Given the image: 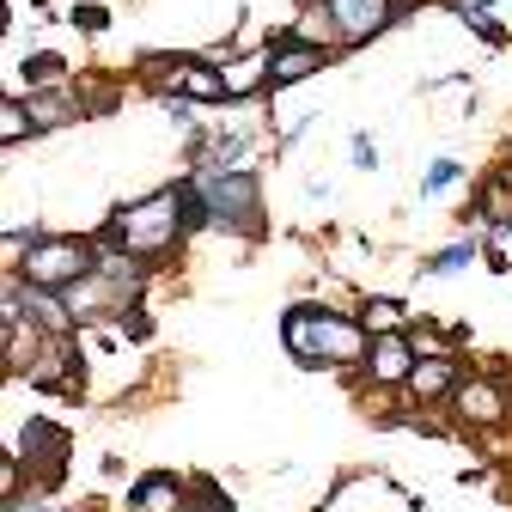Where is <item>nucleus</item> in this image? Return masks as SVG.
Instances as JSON below:
<instances>
[{
    "label": "nucleus",
    "mask_w": 512,
    "mask_h": 512,
    "mask_svg": "<svg viewBox=\"0 0 512 512\" xmlns=\"http://www.w3.org/2000/svg\"><path fill=\"white\" fill-rule=\"evenodd\" d=\"M43 458H49L55 470H68V433H61L55 421H31V427H25V464L43 470Z\"/></svg>",
    "instance_id": "11"
},
{
    "label": "nucleus",
    "mask_w": 512,
    "mask_h": 512,
    "mask_svg": "<svg viewBox=\"0 0 512 512\" xmlns=\"http://www.w3.org/2000/svg\"><path fill=\"white\" fill-rule=\"evenodd\" d=\"M196 196H202V208H208V220H220V226H263V196H256V171H208V165H196Z\"/></svg>",
    "instance_id": "4"
},
{
    "label": "nucleus",
    "mask_w": 512,
    "mask_h": 512,
    "mask_svg": "<svg viewBox=\"0 0 512 512\" xmlns=\"http://www.w3.org/2000/svg\"><path fill=\"white\" fill-rule=\"evenodd\" d=\"M189 232V183H165L159 196L135 202V208H116L110 214V238L141 256V263H153V256H165L177 238Z\"/></svg>",
    "instance_id": "2"
},
{
    "label": "nucleus",
    "mask_w": 512,
    "mask_h": 512,
    "mask_svg": "<svg viewBox=\"0 0 512 512\" xmlns=\"http://www.w3.org/2000/svg\"><path fill=\"white\" fill-rule=\"evenodd\" d=\"M7 512H61V506H55V500H43V494H37V500H25V494H19V500H7Z\"/></svg>",
    "instance_id": "21"
},
{
    "label": "nucleus",
    "mask_w": 512,
    "mask_h": 512,
    "mask_svg": "<svg viewBox=\"0 0 512 512\" xmlns=\"http://www.w3.org/2000/svg\"><path fill=\"white\" fill-rule=\"evenodd\" d=\"M31 384H37V391H61V397H80L86 391V384H80V348H74V336H49L43 342V354L31 366Z\"/></svg>",
    "instance_id": "6"
},
{
    "label": "nucleus",
    "mask_w": 512,
    "mask_h": 512,
    "mask_svg": "<svg viewBox=\"0 0 512 512\" xmlns=\"http://www.w3.org/2000/svg\"><path fill=\"white\" fill-rule=\"evenodd\" d=\"M470 256H476V244H452V250H439L433 263H427V275H458V269L470 263Z\"/></svg>",
    "instance_id": "19"
},
{
    "label": "nucleus",
    "mask_w": 512,
    "mask_h": 512,
    "mask_svg": "<svg viewBox=\"0 0 512 512\" xmlns=\"http://www.w3.org/2000/svg\"><path fill=\"white\" fill-rule=\"evenodd\" d=\"M360 324H366V336H391V330L403 324V305H397V299H366Z\"/></svg>",
    "instance_id": "16"
},
{
    "label": "nucleus",
    "mask_w": 512,
    "mask_h": 512,
    "mask_svg": "<svg viewBox=\"0 0 512 512\" xmlns=\"http://www.w3.org/2000/svg\"><path fill=\"white\" fill-rule=\"evenodd\" d=\"M37 7H49V0H37Z\"/></svg>",
    "instance_id": "22"
},
{
    "label": "nucleus",
    "mask_w": 512,
    "mask_h": 512,
    "mask_svg": "<svg viewBox=\"0 0 512 512\" xmlns=\"http://www.w3.org/2000/svg\"><path fill=\"white\" fill-rule=\"evenodd\" d=\"M74 25H80V31H104L110 13H104V7H74Z\"/></svg>",
    "instance_id": "20"
},
{
    "label": "nucleus",
    "mask_w": 512,
    "mask_h": 512,
    "mask_svg": "<svg viewBox=\"0 0 512 512\" xmlns=\"http://www.w3.org/2000/svg\"><path fill=\"white\" fill-rule=\"evenodd\" d=\"M330 7V19H336V37H342V49H354V43H372L378 31H391L415 0H324Z\"/></svg>",
    "instance_id": "5"
},
{
    "label": "nucleus",
    "mask_w": 512,
    "mask_h": 512,
    "mask_svg": "<svg viewBox=\"0 0 512 512\" xmlns=\"http://www.w3.org/2000/svg\"><path fill=\"white\" fill-rule=\"evenodd\" d=\"M19 74H25V86H37V92H43V86H61V74H68V61H61V55H31Z\"/></svg>",
    "instance_id": "17"
},
{
    "label": "nucleus",
    "mask_w": 512,
    "mask_h": 512,
    "mask_svg": "<svg viewBox=\"0 0 512 512\" xmlns=\"http://www.w3.org/2000/svg\"><path fill=\"white\" fill-rule=\"evenodd\" d=\"M415 342H403L397 330L391 336H372V354H366V372H372V384H409V372H415Z\"/></svg>",
    "instance_id": "9"
},
{
    "label": "nucleus",
    "mask_w": 512,
    "mask_h": 512,
    "mask_svg": "<svg viewBox=\"0 0 512 512\" xmlns=\"http://www.w3.org/2000/svg\"><path fill=\"white\" fill-rule=\"evenodd\" d=\"M31 287H49V293H68L74 281H86L92 269H98V244H86V238H61V232H43L19 263H13Z\"/></svg>",
    "instance_id": "3"
},
{
    "label": "nucleus",
    "mask_w": 512,
    "mask_h": 512,
    "mask_svg": "<svg viewBox=\"0 0 512 512\" xmlns=\"http://www.w3.org/2000/svg\"><path fill=\"white\" fill-rule=\"evenodd\" d=\"M281 342L299 366H366L372 336L360 317H336L324 305H293L281 317Z\"/></svg>",
    "instance_id": "1"
},
{
    "label": "nucleus",
    "mask_w": 512,
    "mask_h": 512,
    "mask_svg": "<svg viewBox=\"0 0 512 512\" xmlns=\"http://www.w3.org/2000/svg\"><path fill=\"white\" fill-rule=\"evenodd\" d=\"M330 61V49H311V43H293V37H269V86H299L311 80L317 68Z\"/></svg>",
    "instance_id": "7"
},
{
    "label": "nucleus",
    "mask_w": 512,
    "mask_h": 512,
    "mask_svg": "<svg viewBox=\"0 0 512 512\" xmlns=\"http://www.w3.org/2000/svg\"><path fill=\"white\" fill-rule=\"evenodd\" d=\"M464 177V165L458 159H433L427 171H421V196H445V189H452Z\"/></svg>",
    "instance_id": "18"
},
{
    "label": "nucleus",
    "mask_w": 512,
    "mask_h": 512,
    "mask_svg": "<svg viewBox=\"0 0 512 512\" xmlns=\"http://www.w3.org/2000/svg\"><path fill=\"white\" fill-rule=\"evenodd\" d=\"M0 330H7V366L31 378V366H37V354H43L49 336H43L37 324H0Z\"/></svg>",
    "instance_id": "14"
},
{
    "label": "nucleus",
    "mask_w": 512,
    "mask_h": 512,
    "mask_svg": "<svg viewBox=\"0 0 512 512\" xmlns=\"http://www.w3.org/2000/svg\"><path fill=\"white\" fill-rule=\"evenodd\" d=\"M452 409L470 427H494V421H506V391H500L494 378H464L458 391H452Z\"/></svg>",
    "instance_id": "8"
},
{
    "label": "nucleus",
    "mask_w": 512,
    "mask_h": 512,
    "mask_svg": "<svg viewBox=\"0 0 512 512\" xmlns=\"http://www.w3.org/2000/svg\"><path fill=\"white\" fill-rule=\"evenodd\" d=\"M458 360H445V354H427V360H415V372H409V391L421 397V403H439V397H452L458 391Z\"/></svg>",
    "instance_id": "10"
},
{
    "label": "nucleus",
    "mask_w": 512,
    "mask_h": 512,
    "mask_svg": "<svg viewBox=\"0 0 512 512\" xmlns=\"http://www.w3.org/2000/svg\"><path fill=\"white\" fill-rule=\"evenodd\" d=\"M135 512H183V482L177 476H141L135 482Z\"/></svg>",
    "instance_id": "12"
},
{
    "label": "nucleus",
    "mask_w": 512,
    "mask_h": 512,
    "mask_svg": "<svg viewBox=\"0 0 512 512\" xmlns=\"http://www.w3.org/2000/svg\"><path fill=\"white\" fill-rule=\"evenodd\" d=\"M37 128H61V122H80V98H61V92H19Z\"/></svg>",
    "instance_id": "13"
},
{
    "label": "nucleus",
    "mask_w": 512,
    "mask_h": 512,
    "mask_svg": "<svg viewBox=\"0 0 512 512\" xmlns=\"http://www.w3.org/2000/svg\"><path fill=\"white\" fill-rule=\"evenodd\" d=\"M0 135H7V147H19L25 135H37V122H31V110H25V98H19V92L0 104Z\"/></svg>",
    "instance_id": "15"
}]
</instances>
